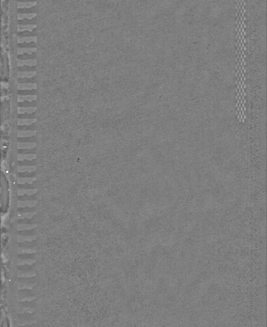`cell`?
Wrapping results in <instances>:
<instances>
[{"label":"cell","mask_w":267,"mask_h":327,"mask_svg":"<svg viewBox=\"0 0 267 327\" xmlns=\"http://www.w3.org/2000/svg\"><path fill=\"white\" fill-rule=\"evenodd\" d=\"M37 88V83H20L17 84V90H36Z\"/></svg>","instance_id":"1"},{"label":"cell","mask_w":267,"mask_h":327,"mask_svg":"<svg viewBox=\"0 0 267 327\" xmlns=\"http://www.w3.org/2000/svg\"><path fill=\"white\" fill-rule=\"evenodd\" d=\"M37 63L36 60H17V67H23L24 65L33 67L35 66Z\"/></svg>","instance_id":"2"},{"label":"cell","mask_w":267,"mask_h":327,"mask_svg":"<svg viewBox=\"0 0 267 327\" xmlns=\"http://www.w3.org/2000/svg\"><path fill=\"white\" fill-rule=\"evenodd\" d=\"M37 36H29V37H17V43L18 44H23L24 42H26V43H30V42H37Z\"/></svg>","instance_id":"3"},{"label":"cell","mask_w":267,"mask_h":327,"mask_svg":"<svg viewBox=\"0 0 267 327\" xmlns=\"http://www.w3.org/2000/svg\"><path fill=\"white\" fill-rule=\"evenodd\" d=\"M37 51V48L36 47H23V48H18L17 49V55H23L24 53H26L28 55H31L33 52H35Z\"/></svg>","instance_id":"4"},{"label":"cell","mask_w":267,"mask_h":327,"mask_svg":"<svg viewBox=\"0 0 267 327\" xmlns=\"http://www.w3.org/2000/svg\"><path fill=\"white\" fill-rule=\"evenodd\" d=\"M37 99V95H18L17 96V102H23L24 101H28L31 102L32 101L36 100Z\"/></svg>","instance_id":"5"},{"label":"cell","mask_w":267,"mask_h":327,"mask_svg":"<svg viewBox=\"0 0 267 327\" xmlns=\"http://www.w3.org/2000/svg\"><path fill=\"white\" fill-rule=\"evenodd\" d=\"M37 74L36 71H23L17 72L18 78H31L35 76Z\"/></svg>","instance_id":"6"},{"label":"cell","mask_w":267,"mask_h":327,"mask_svg":"<svg viewBox=\"0 0 267 327\" xmlns=\"http://www.w3.org/2000/svg\"><path fill=\"white\" fill-rule=\"evenodd\" d=\"M37 121V118H18L17 125H30L35 123Z\"/></svg>","instance_id":"7"},{"label":"cell","mask_w":267,"mask_h":327,"mask_svg":"<svg viewBox=\"0 0 267 327\" xmlns=\"http://www.w3.org/2000/svg\"><path fill=\"white\" fill-rule=\"evenodd\" d=\"M36 110H37L36 107H28V108L18 107L17 108L18 114H24V113L31 114V113L35 112Z\"/></svg>","instance_id":"8"},{"label":"cell","mask_w":267,"mask_h":327,"mask_svg":"<svg viewBox=\"0 0 267 327\" xmlns=\"http://www.w3.org/2000/svg\"><path fill=\"white\" fill-rule=\"evenodd\" d=\"M37 5L36 2H17L18 8H30Z\"/></svg>","instance_id":"9"},{"label":"cell","mask_w":267,"mask_h":327,"mask_svg":"<svg viewBox=\"0 0 267 327\" xmlns=\"http://www.w3.org/2000/svg\"><path fill=\"white\" fill-rule=\"evenodd\" d=\"M36 130H18L17 137L18 138H25V137H31L36 134Z\"/></svg>","instance_id":"10"},{"label":"cell","mask_w":267,"mask_h":327,"mask_svg":"<svg viewBox=\"0 0 267 327\" xmlns=\"http://www.w3.org/2000/svg\"><path fill=\"white\" fill-rule=\"evenodd\" d=\"M37 27V26L36 24H28V25L19 24L17 26V31H32V30L34 29Z\"/></svg>","instance_id":"11"},{"label":"cell","mask_w":267,"mask_h":327,"mask_svg":"<svg viewBox=\"0 0 267 327\" xmlns=\"http://www.w3.org/2000/svg\"><path fill=\"white\" fill-rule=\"evenodd\" d=\"M37 14L36 13H28V14H18L17 20H23L24 19H32L35 18Z\"/></svg>","instance_id":"12"},{"label":"cell","mask_w":267,"mask_h":327,"mask_svg":"<svg viewBox=\"0 0 267 327\" xmlns=\"http://www.w3.org/2000/svg\"><path fill=\"white\" fill-rule=\"evenodd\" d=\"M36 146L35 143H19L18 147L22 148H31Z\"/></svg>","instance_id":"13"}]
</instances>
